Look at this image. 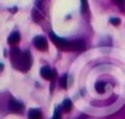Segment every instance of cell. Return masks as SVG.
Listing matches in <instances>:
<instances>
[{"instance_id":"1","label":"cell","mask_w":125,"mask_h":119,"mask_svg":"<svg viewBox=\"0 0 125 119\" xmlns=\"http://www.w3.org/2000/svg\"><path fill=\"white\" fill-rule=\"evenodd\" d=\"M11 63L15 66V69L26 72L32 64V58H31L29 52H19L18 48H15L11 52Z\"/></svg>"},{"instance_id":"2","label":"cell","mask_w":125,"mask_h":119,"mask_svg":"<svg viewBox=\"0 0 125 119\" xmlns=\"http://www.w3.org/2000/svg\"><path fill=\"white\" fill-rule=\"evenodd\" d=\"M50 37H52L53 44H55L58 48H61V50H69V52H82V50L85 48L83 40H66V39H61V37H58V36H55V34H52Z\"/></svg>"},{"instance_id":"3","label":"cell","mask_w":125,"mask_h":119,"mask_svg":"<svg viewBox=\"0 0 125 119\" xmlns=\"http://www.w3.org/2000/svg\"><path fill=\"white\" fill-rule=\"evenodd\" d=\"M34 47L37 50H40V52H45L48 48V40L45 36H35L34 37Z\"/></svg>"},{"instance_id":"4","label":"cell","mask_w":125,"mask_h":119,"mask_svg":"<svg viewBox=\"0 0 125 119\" xmlns=\"http://www.w3.org/2000/svg\"><path fill=\"white\" fill-rule=\"evenodd\" d=\"M22 109H24V108H22L21 101L11 98V100H10V111L11 113H18V114H19V113H22Z\"/></svg>"},{"instance_id":"5","label":"cell","mask_w":125,"mask_h":119,"mask_svg":"<svg viewBox=\"0 0 125 119\" xmlns=\"http://www.w3.org/2000/svg\"><path fill=\"white\" fill-rule=\"evenodd\" d=\"M40 76H42L43 79H47V81H50V79H53V77L56 76V72H55V71L52 69V68H48V66H43V68L40 69Z\"/></svg>"},{"instance_id":"6","label":"cell","mask_w":125,"mask_h":119,"mask_svg":"<svg viewBox=\"0 0 125 119\" xmlns=\"http://www.w3.org/2000/svg\"><path fill=\"white\" fill-rule=\"evenodd\" d=\"M19 39H21V34H19L18 31H13V32L8 36V44L10 45H16L19 42Z\"/></svg>"},{"instance_id":"7","label":"cell","mask_w":125,"mask_h":119,"mask_svg":"<svg viewBox=\"0 0 125 119\" xmlns=\"http://www.w3.org/2000/svg\"><path fill=\"white\" fill-rule=\"evenodd\" d=\"M27 118L29 119H42V111L37 108H32L29 109V113H27Z\"/></svg>"},{"instance_id":"8","label":"cell","mask_w":125,"mask_h":119,"mask_svg":"<svg viewBox=\"0 0 125 119\" xmlns=\"http://www.w3.org/2000/svg\"><path fill=\"white\" fill-rule=\"evenodd\" d=\"M59 85H61V89H67V87L71 85V77L67 74L61 76V79H59Z\"/></svg>"},{"instance_id":"9","label":"cell","mask_w":125,"mask_h":119,"mask_svg":"<svg viewBox=\"0 0 125 119\" xmlns=\"http://www.w3.org/2000/svg\"><path fill=\"white\" fill-rule=\"evenodd\" d=\"M61 109H62V111H71V109H72V101H71L69 100V98H67V100H64V101H62V105H61Z\"/></svg>"},{"instance_id":"10","label":"cell","mask_w":125,"mask_h":119,"mask_svg":"<svg viewBox=\"0 0 125 119\" xmlns=\"http://www.w3.org/2000/svg\"><path fill=\"white\" fill-rule=\"evenodd\" d=\"M96 90H98V92L99 93H103L104 92V87H106V85H104V82H96Z\"/></svg>"},{"instance_id":"11","label":"cell","mask_w":125,"mask_h":119,"mask_svg":"<svg viewBox=\"0 0 125 119\" xmlns=\"http://www.w3.org/2000/svg\"><path fill=\"white\" fill-rule=\"evenodd\" d=\"M111 24H114V26H119V24H120V19H119V18H111Z\"/></svg>"},{"instance_id":"12","label":"cell","mask_w":125,"mask_h":119,"mask_svg":"<svg viewBox=\"0 0 125 119\" xmlns=\"http://www.w3.org/2000/svg\"><path fill=\"white\" fill-rule=\"evenodd\" d=\"M59 111H61V109H56V111H55V114H53V118H52V119H61V116H59Z\"/></svg>"},{"instance_id":"13","label":"cell","mask_w":125,"mask_h":119,"mask_svg":"<svg viewBox=\"0 0 125 119\" xmlns=\"http://www.w3.org/2000/svg\"><path fill=\"white\" fill-rule=\"evenodd\" d=\"M114 3H117L119 7H124V3H125V0H112Z\"/></svg>"},{"instance_id":"14","label":"cell","mask_w":125,"mask_h":119,"mask_svg":"<svg viewBox=\"0 0 125 119\" xmlns=\"http://www.w3.org/2000/svg\"><path fill=\"white\" fill-rule=\"evenodd\" d=\"M82 5H83V11L87 10V2H85V0H82Z\"/></svg>"},{"instance_id":"15","label":"cell","mask_w":125,"mask_h":119,"mask_svg":"<svg viewBox=\"0 0 125 119\" xmlns=\"http://www.w3.org/2000/svg\"><path fill=\"white\" fill-rule=\"evenodd\" d=\"M2 69H3V64L0 63V72H2Z\"/></svg>"}]
</instances>
